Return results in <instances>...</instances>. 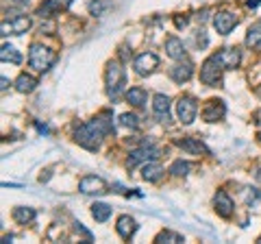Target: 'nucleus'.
I'll list each match as a JSON object with an SVG mask.
<instances>
[{
    "label": "nucleus",
    "mask_w": 261,
    "mask_h": 244,
    "mask_svg": "<svg viewBox=\"0 0 261 244\" xmlns=\"http://www.w3.org/2000/svg\"><path fill=\"white\" fill-rule=\"evenodd\" d=\"M105 83H107V94L111 99H118L122 89L126 85V75L120 61H109L107 70H105Z\"/></svg>",
    "instance_id": "obj_1"
},
{
    "label": "nucleus",
    "mask_w": 261,
    "mask_h": 244,
    "mask_svg": "<svg viewBox=\"0 0 261 244\" xmlns=\"http://www.w3.org/2000/svg\"><path fill=\"white\" fill-rule=\"evenodd\" d=\"M55 59H57V55L48 46L33 44L31 51H29V66L33 70H37V72H46L55 63Z\"/></svg>",
    "instance_id": "obj_2"
},
{
    "label": "nucleus",
    "mask_w": 261,
    "mask_h": 244,
    "mask_svg": "<svg viewBox=\"0 0 261 244\" xmlns=\"http://www.w3.org/2000/svg\"><path fill=\"white\" fill-rule=\"evenodd\" d=\"M74 140H76V144L83 146V149L96 151L98 146H100L102 133L94 127V122H85V125H79V127L74 129Z\"/></svg>",
    "instance_id": "obj_3"
},
{
    "label": "nucleus",
    "mask_w": 261,
    "mask_h": 244,
    "mask_svg": "<svg viewBox=\"0 0 261 244\" xmlns=\"http://www.w3.org/2000/svg\"><path fill=\"white\" fill-rule=\"evenodd\" d=\"M222 66H220V61L216 59V55L214 57H209V59L202 63V68H200V81L205 85H211V87H218L220 83H222Z\"/></svg>",
    "instance_id": "obj_4"
},
{
    "label": "nucleus",
    "mask_w": 261,
    "mask_h": 244,
    "mask_svg": "<svg viewBox=\"0 0 261 244\" xmlns=\"http://www.w3.org/2000/svg\"><path fill=\"white\" fill-rule=\"evenodd\" d=\"M196 113H198V103H196L192 96H181L176 103V116L183 125H192Z\"/></svg>",
    "instance_id": "obj_5"
},
{
    "label": "nucleus",
    "mask_w": 261,
    "mask_h": 244,
    "mask_svg": "<svg viewBox=\"0 0 261 244\" xmlns=\"http://www.w3.org/2000/svg\"><path fill=\"white\" fill-rule=\"evenodd\" d=\"M159 157V151L154 146H142V149H135L128 153V159H126V168H135L137 164L142 161H154Z\"/></svg>",
    "instance_id": "obj_6"
},
{
    "label": "nucleus",
    "mask_w": 261,
    "mask_h": 244,
    "mask_svg": "<svg viewBox=\"0 0 261 244\" xmlns=\"http://www.w3.org/2000/svg\"><path fill=\"white\" fill-rule=\"evenodd\" d=\"M159 66V57L154 55V53H142V55H137L135 57V61H133V68L135 72L140 77H146V75H150V72Z\"/></svg>",
    "instance_id": "obj_7"
},
{
    "label": "nucleus",
    "mask_w": 261,
    "mask_h": 244,
    "mask_svg": "<svg viewBox=\"0 0 261 244\" xmlns=\"http://www.w3.org/2000/svg\"><path fill=\"white\" fill-rule=\"evenodd\" d=\"M79 190L83 194H105L107 192V183H105L100 177H96V175H87V177L81 179Z\"/></svg>",
    "instance_id": "obj_8"
},
{
    "label": "nucleus",
    "mask_w": 261,
    "mask_h": 244,
    "mask_svg": "<svg viewBox=\"0 0 261 244\" xmlns=\"http://www.w3.org/2000/svg\"><path fill=\"white\" fill-rule=\"evenodd\" d=\"M235 24H238V18L228 11H220L214 15V27L220 35H228L235 29Z\"/></svg>",
    "instance_id": "obj_9"
},
{
    "label": "nucleus",
    "mask_w": 261,
    "mask_h": 244,
    "mask_svg": "<svg viewBox=\"0 0 261 244\" xmlns=\"http://www.w3.org/2000/svg\"><path fill=\"white\" fill-rule=\"evenodd\" d=\"M31 29V18L27 15H18V18H13L11 22H3V35H22L27 33Z\"/></svg>",
    "instance_id": "obj_10"
},
{
    "label": "nucleus",
    "mask_w": 261,
    "mask_h": 244,
    "mask_svg": "<svg viewBox=\"0 0 261 244\" xmlns=\"http://www.w3.org/2000/svg\"><path fill=\"white\" fill-rule=\"evenodd\" d=\"M216 59L220 61V66H222L224 70H233V68H238V66H240L242 53L238 51V48H224L222 53H218V55H216Z\"/></svg>",
    "instance_id": "obj_11"
},
{
    "label": "nucleus",
    "mask_w": 261,
    "mask_h": 244,
    "mask_svg": "<svg viewBox=\"0 0 261 244\" xmlns=\"http://www.w3.org/2000/svg\"><path fill=\"white\" fill-rule=\"evenodd\" d=\"M176 146H181V149L185 153H190V155H209V149L198 140V137H183V140H176Z\"/></svg>",
    "instance_id": "obj_12"
},
{
    "label": "nucleus",
    "mask_w": 261,
    "mask_h": 244,
    "mask_svg": "<svg viewBox=\"0 0 261 244\" xmlns=\"http://www.w3.org/2000/svg\"><path fill=\"white\" fill-rule=\"evenodd\" d=\"M224 113H226V105L222 101H209L207 107L202 109V118L207 122H218L224 118Z\"/></svg>",
    "instance_id": "obj_13"
},
{
    "label": "nucleus",
    "mask_w": 261,
    "mask_h": 244,
    "mask_svg": "<svg viewBox=\"0 0 261 244\" xmlns=\"http://www.w3.org/2000/svg\"><path fill=\"white\" fill-rule=\"evenodd\" d=\"M170 77H172V81L174 83H178V85H183V83H187L192 77H194V66L192 63H176V66L170 70Z\"/></svg>",
    "instance_id": "obj_14"
},
{
    "label": "nucleus",
    "mask_w": 261,
    "mask_h": 244,
    "mask_svg": "<svg viewBox=\"0 0 261 244\" xmlns=\"http://www.w3.org/2000/svg\"><path fill=\"white\" fill-rule=\"evenodd\" d=\"M166 53H168L170 59H174V61H183L187 57L185 46H183V42L178 37H168L166 39Z\"/></svg>",
    "instance_id": "obj_15"
},
{
    "label": "nucleus",
    "mask_w": 261,
    "mask_h": 244,
    "mask_svg": "<svg viewBox=\"0 0 261 244\" xmlns=\"http://www.w3.org/2000/svg\"><path fill=\"white\" fill-rule=\"evenodd\" d=\"M214 205H216V211H218V214H220V216H224V218L231 216V214H233V209H235L233 199L228 197L226 192H218V194H216Z\"/></svg>",
    "instance_id": "obj_16"
},
{
    "label": "nucleus",
    "mask_w": 261,
    "mask_h": 244,
    "mask_svg": "<svg viewBox=\"0 0 261 244\" xmlns=\"http://www.w3.org/2000/svg\"><path fill=\"white\" fill-rule=\"evenodd\" d=\"M152 111L154 116L161 118V120H168V113H170V99L166 94H154L152 96Z\"/></svg>",
    "instance_id": "obj_17"
},
{
    "label": "nucleus",
    "mask_w": 261,
    "mask_h": 244,
    "mask_svg": "<svg viewBox=\"0 0 261 244\" xmlns=\"http://www.w3.org/2000/svg\"><path fill=\"white\" fill-rule=\"evenodd\" d=\"M135 229H137V225H135V221H133V218H130V216H120V218H118L116 231L120 233V238L128 240L130 235L135 233Z\"/></svg>",
    "instance_id": "obj_18"
},
{
    "label": "nucleus",
    "mask_w": 261,
    "mask_h": 244,
    "mask_svg": "<svg viewBox=\"0 0 261 244\" xmlns=\"http://www.w3.org/2000/svg\"><path fill=\"white\" fill-rule=\"evenodd\" d=\"M126 101L133 105V107H144L146 101H148V92L144 87H130L126 89Z\"/></svg>",
    "instance_id": "obj_19"
},
{
    "label": "nucleus",
    "mask_w": 261,
    "mask_h": 244,
    "mask_svg": "<svg viewBox=\"0 0 261 244\" xmlns=\"http://www.w3.org/2000/svg\"><path fill=\"white\" fill-rule=\"evenodd\" d=\"M94 122V127L100 131L102 135H109L113 133V120H111V113L109 111H102V113H98V116L92 120Z\"/></svg>",
    "instance_id": "obj_20"
},
{
    "label": "nucleus",
    "mask_w": 261,
    "mask_h": 244,
    "mask_svg": "<svg viewBox=\"0 0 261 244\" xmlns=\"http://www.w3.org/2000/svg\"><path fill=\"white\" fill-rule=\"evenodd\" d=\"M163 173H166V170H163V166L157 164V161H146V166L142 168V177L146 181H159Z\"/></svg>",
    "instance_id": "obj_21"
},
{
    "label": "nucleus",
    "mask_w": 261,
    "mask_h": 244,
    "mask_svg": "<svg viewBox=\"0 0 261 244\" xmlns=\"http://www.w3.org/2000/svg\"><path fill=\"white\" fill-rule=\"evenodd\" d=\"M35 209L33 207H27V205H20V207H15L13 209V221L18 223V225H29L35 221Z\"/></svg>",
    "instance_id": "obj_22"
},
{
    "label": "nucleus",
    "mask_w": 261,
    "mask_h": 244,
    "mask_svg": "<svg viewBox=\"0 0 261 244\" xmlns=\"http://www.w3.org/2000/svg\"><path fill=\"white\" fill-rule=\"evenodd\" d=\"M35 85H37V81L31 75H20L18 79H15V89L22 92V94H31L33 89H35Z\"/></svg>",
    "instance_id": "obj_23"
},
{
    "label": "nucleus",
    "mask_w": 261,
    "mask_h": 244,
    "mask_svg": "<svg viewBox=\"0 0 261 244\" xmlns=\"http://www.w3.org/2000/svg\"><path fill=\"white\" fill-rule=\"evenodd\" d=\"M92 216L96 218V223H107L111 218V207L105 203H96V205H92Z\"/></svg>",
    "instance_id": "obj_24"
},
{
    "label": "nucleus",
    "mask_w": 261,
    "mask_h": 244,
    "mask_svg": "<svg viewBox=\"0 0 261 244\" xmlns=\"http://www.w3.org/2000/svg\"><path fill=\"white\" fill-rule=\"evenodd\" d=\"M0 59H3L5 63L7 61H11V63H20L22 61V55L15 51V48L11 46V44H5L3 46V51H0Z\"/></svg>",
    "instance_id": "obj_25"
},
{
    "label": "nucleus",
    "mask_w": 261,
    "mask_h": 244,
    "mask_svg": "<svg viewBox=\"0 0 261 244\" xmlns=\"http://www.w3.org/2000/svg\"><path fill=\"white\" fill-rule=\"evenodd\" d=\"M246 46H250V48L261 46V24H255V27H250V29H248Z\"/></svg>",
    "instance_id": "obj_26"
},
{
    "label": "nucleus",
    "mask_w": 261,
    "mask_h": 244,
    "mask_svg": "<svg viewBox=\"0 0 261 244\" xmlns=\"http://www.w3.org/2000/svg\"><path fill=\"white\" fill-rule=\"evenodd\" d=\"M170 173L176 175V177H185L187 173H190V164H187V161H183V159H176L174 164L170 166Z\"/></svg>",
    "instance_id": "obj_27"
},
{
    "label": "nucleus",
    "mask_w": 261,
    "mask_h": 244,
    "mask_svg": "<svg viewBox=\"0 0 261 244\" xmlns=\"http://www.w3.org/2000/svg\"><path fill=\"white\" fill-rule=\"evenodd\" d=\"M154 242H170V244H178V242H183V238L178 233H174V231H161L159 235H157V240Z\"/></svg>",
    "instance_id": "obj_28"
},
{
    "label": "nucleus",
    "mask_w": 261,
    "mask_h": 244,
    "mask_svg": "<svg viewBox=\"0 0 261 244\" xmlns=\"http://www.w3.org/2000/svg\"><path fill=\"white\" fill-rule=\"evenodd\" d=\"M140 118L135 116V113H122L120 116V125L122 127H126V129H137L140 127V122H137Z\"/></svg>",
    "instance_id": "obj_29"
},
{
    "label": "nucleus",
    "mask_w": 261,
    "mask_h": 244,
    "mask_svg": "<svg viewBox=\"0 0 261 244\" xmlns=\"http://www.w3.org/2000/svg\"><path fill=\"white\" fill-rule=\"evenodd\" d=\"M105 9H107V5H102L100 0H92V3H89V11H92V15H100Z\"/></svg>",
    "instance_id": "obj_30"
},
{
    "label": "nucleus",
    "mask_w": 261,
    "mask_h": 244,
    "mask_svg": "<svg viewBox=\"0 0 261 244\" xmlns=\"http://www.w3.org/2000/svg\"><path fill=\"white\" fill-rule=\"evenodd\" d=\"M246 201H248V205H252V203L261 201V192H257V190H248V192H246Z\"/></svg>",
    "instance_id": "obj_31"
},
{
    "label": "nucleus",
    "mask_w": 261,
    "mask_h": 244,
    "mask_svg": "<svg viewBox=\"0 0 261 244\" xmlns=\"http://www.w3.org/2000/svg\"><path fill=\"white\" fill-rule=\"evenodd\" d=\"M196 42H198L200 48H205V46H207L209 39H207V35H205V31H198V37H196Z\"/></svg>",
    "instance_id": "obj_32"
},
{
    "label": "nucleus",
    "mask_w": 261,
    "mask_h": 244,
    "mask_svg": "<svg viewBox=\"0 0 261 244\" xmlns=\"http://www.w3.org/2000/svg\"><path fill=\"white\" fill-rule=\"evenodd\" d=\"M44 33V31H48V33H50V31H55V24L53 22H46V24H42V29H39Z\"/></svg>",
    "instance_id": "obj_33"
},
{
    "label": "nucleus",
    "mask_w": 261,
    "mask_h": 244,
    "mask_svg": "<svg viewBox=\"0 0 261 244\" xmlns=\"http://www.w3.org/2000/svg\"><path fill=\"white\" fill-rule=\"evenodd\" d=\"M252 175H255L257 181H261V166H255V168H252Z\"/></svg>",
    "instance_id": "obj_34"
},
{
    "label": "nucleus",
    "mask_w": 261,
    "mask_h": 244,
    "mask_svg": "<svg viewBox=\"0 0 261 244\" xmlns=\"http://www.w3.org/2000/svg\"><path fill=\"white\" fill-rule=\"evenodd\" d=\"M259 5H261V0H248V7H252V9L259 7Z\"/></svg>",
    "instance_id": "obj_35"
},
{
    "label": "nucleus",
    "mask_w": 261,
    "mask_h": 244,
    "mask_svg": "<svg viewBox=\"0 0 261 244\" xmlns=\"http://www.w3.org/2000/svg\"><path fill=\"white\" fill-rule=\"evenodd\" d=\"M7 87H9V81H7V77H3V92H7Z\"/></svg>",
    "instance_id": "obj_36"
},
{
    "label": "nucleus",
    "mask_w": 261,
    "mask_h": 244,
    "mask_svg": "<svg viewBox=\"0 0 261 244\" xmlns=\"http://www.w3.org/2000/svg\"><path fill=\"white\" fill-rule=\"evenodd\" d=\"M13 3H18V5H27V3H31V0H13Z\"/></svg>",
    "instance_id": "obj_37"
},
{
    "label": "nucleus",
    "mask_w": 261,
    "mask_h": 244,
    "mask_svg": "<svg viewBox=\"0 0 261 244\" xmlns=\"http://www.w3.org/2000/svg\"><path fill=\"white\" fill-rule=\"evenodd\" d=\"M255 118H257V120H255V122H259V125H261V109H259V111H257V116H255Z\"/></svg>",
    "instance_id": "obj_38"
},
{
    "label": "nucleus",
    "mask_w": 261,
    "mask_h": 244,
    "mask_svg": "<svg viewBox=\"0 0 261 244\" xmlns=\"http://www.w3.org/2000/svg\"><path fill=\"white\" fill-rule=\"evenodd\" d=\"M259 140H261V133H259Z\"/></svg>",
    "instance_id": "obj_39"
}]
</instances>
